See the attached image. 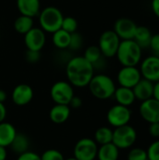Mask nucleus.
<instances>
[{
    "label": "nucleus",
    "mask_w": 159,
    "mask_h": 160,
    "mask_svg": "<svg viewBox=\"0 0 159 160\" xmlns=\"http://www.w3.org/2000/svg\"><path fill=\"white\" fill-rule=\"evenodd\" d=\"M66 74L68 82L72 86L82 88L88 86L95 75V68L83 56H75L67 61Z\"/></svg>",
    "instance_id": "nucleus-1"
},
{
    "label": "nucleus",
    "mask_w": 159,
    "mask_h": 160,
    "mask_svg": "<svg viewBox=\"0 0 159 160\" xmlns=\"http://www.w3.org/2000/svg\"><path fill=\"white\" fill-rule=\"evenodd\" d=\"M142 50L134 39L121 40L115 56L123 67H137L142 60Z\"/></svg>",
    "instance_id": "nucleus-2"
},
{
    "label": "nucleus",
    "mask_w": 159,
    "mask_h": 160,
    "mask_svg": "<svg viewBox=\"0 0 159 160\" xmlns=\"http://www.w3.org/2000/svg\"><path fill=\"white\" fill-rule=\"evenodd\" d=\"M91 94L97 99H108L113 97L116 86L113 80L105 74L94 75L88 84Z\"/></svg>",
    "instance_id": "nucleus-3"
},
{
    "label": "nucleus",
    "mask_w": 159,
    "mask_h": 160,
    "mask_svg": "<svg viewBox=\"0 0 159 160\" xmlns=\"http://www.w3.org/2000/svg\"><path fill=\"white\" fill-rule=\"evenodd\" d=\"M64 15L62 11L56 7H47L40 10L38 14V20L40 28L45 33H54L61 29Z\"/></svg>",
    "instance_id": "nucleus-4"
},
{
    "label": "nucleus",
    "mask_w": 159,
    "mask_h": 160,
    "mask_svg": "<svg viewBox=\"0 0 159 160\" xmlns=\"http://www.w3.org/2000/svg\"><path fill=\"white\" fill-rule=\"evenodd\" d=\"M137 140V131L129 124L115 128L112 135V143L118 149H128Z\"/></svg>",
    "instance_id": "nucleus-5"
},
{
    "label": "nucleus",
    "mask_w": 159,
    "mask_h": 160,
    "mask_svg": "<svg viewBox=\"0 0 159 160\" xmlns=\"http://www.w3.org/2000/svg\"><path fill=\"white\" fill-rule=\"evenodd\" d=\"M120 42V38L113 30H106L100 35L97 46L103 56L111 58L116 55Z\"/></svg>",
    "instance_id": "nucleus-6"
},
{
    "label": "nucleus",
    "mask_w": 159,
    "mask_h": 160,
    "mask_svg": "<svg viewBox=\"0 0 159 160\" xmlns=\"http://www.w3.org/2000/svg\"><path fill=\"white\" fill-rule=\"evenodd\" d=\"M97 150L98 145L94 139L82 138L76 142L73 155L78 160H95L97 158Z\"/></svg>",
    "instance_id": "nucleus-7"
},
{
    "label": "nucleus",
    "mask_w": 159,
    "mask_h": 160,
    "mask_svg": "<svg viewBox=\"0 0 159 160\" xmlns=\"http://www.w3.org/2000/svg\"><path fill=\"white\" fill-rule=\"evenodd\" d=\"M50 95L55 104L68 105L71 98L75 96L73 86L66 81H59L51 87Z\"/></svg>",
    "instance_id": "nucleus-8"
},
{
    "label": "nucleus",
    "mask_w": 159,
    "mask_h": 160,
    "mask_svg": "<svg viewBox=\"0 0 159 160\" xmlns=\"http://www.w3.org/2000/svg\"><path fill=\"white\" fill-rule=\"evenodd\" d=\"M130 120L131 111L128 107L120 104L112 106L107 112V121L114 128L125 125H128Z\"/></svg>",
    "instance_id": "nucleus-9"
},
{
    "label": "nucleus",
    "mask_w": 159,
    "mask_h": 160,
    "mask_svg": "<svg viewBox=\"0 0 159 160\" xmlns=\"http://www.w3.org/2000/svg\"><path fill=\"white\" fill-rule=\"evenodd\" d=\"M140 71L142 77L152 82H159V57L151 55L146 57L141 63Z\"/></svg>",
    "instance_id": "nucleus-10"
},
{
    "label": "nucleus",
    "mask_w": 159,
    "mask_h": 160,
    "mask_svg": "<svg viewBox=\"0 0 159 160\" xmlns=\"http://www.w3.org/2000/svg\"><path fill=\"white\" fill-rule=\"evenodd\" d=\"M142 78L140 68L137 67H123L117 74V81L120 86L127 88H133Z\"/></svg>",
    "instance_id": "nucleus-11"
},
{
    "label": "nucleus",
    "mask_w": 159,
    "mask_h": 160,
    "mask_svg": "<svg viewBox=\"0 0 159 160\" xmlns=\"http://www.w3.org/2000/svg\"><path fill=\"white\" fill-rule=\"evenodd\" d=\"M46 43V35L41 28L33 27L24 35V44L27 50L40 52Z\"/></svg>",
    "instance_id": "nucleus-12"
},
{
    "label": "nucleus",
    "mask_w": 159,
    "mask_h": 160,
    "mask_svg": "<svg viewBox=\"0 0 159 160\" xmlns=\"http://www.w3.org/2000/svg\"><path fill=\"white\" fill-rule=\"evenodd\" d=\"M140 114L142 119L149 124L159 122V101L154 98L142 101L140 105Z\"/></svg>",
    "instance_id": "nucleus-13"
},
{
    "label": "nucleus",
    "mask_w": 159,
    "mask_h": 160,
    "mask_svg": "<svg viewBox=\"0 0 159 160\" xmlns=\"http://www.w3.org/2000/svg\"><path fill=\"white\" fill-rule=\"evenodd\" d=\"M137 24L134 21L128 18H120L114 22L113 31L120 38L121 40L133 39Z\"/></svg>",
    "instance_id": "nucleus-14"
},
{
    "label": "nucleus",
    "mask_w": 159,
    "mask_h": 160,
    "mask_svg": "<svg viewBox=\"0 0 159 160\" xmlns=\"http://www.w3.org/2000/svg\"><path fill=\"white\" fill-rule=\"evenodd\" d=\"M34 98L32 87L26 83H21L14 87L11 93L12 102L17 106H25L29 104Z\"/></svg>",
    "instance_id": "nucleus-15"
},
{
    "label": "nucleus",
    "mask_w": 159,
    "mask_h": 160,
    "mask_svg": "<svg viewBox=\"0 0 159 160\" xmlns=\"http://www.w3.org/2000/svg\"><path fill=\"white\" fill-rule=\"evenodd\" d=\"M136 99L141 101H144L153 98V91H154V82L142 78L140 82L132 88Z\"/></svg>",
    "instance_id": "nucleus-16"
},
{
    "label": "nucleus",
    "mask_w": 159,
    "mask_h": 160,
    "mask_svg": "<svg viewBox=\"0 0 159 160\" xmlns=\"http://www.w3.org/2000/svg\"><path fill=\"white\" fill-rule=\"evenodd\" d=\"M16 5L21 15L34 18L40 12V0H16Z\"/></svg>",
    "instance_id": "nucleus-17"
},
{
    "label": "nucleus",
    "mask_w": 159,
    "mask_h": 160,
    "mask_svg": "<svg viewBox=\"0 0 159 160\" xmlns=\"http://www.w3.org/2000/svg\"><path fill=\"white\" fill-rule=\"evenodd\" d=\"M70 116V108L68 105L55 104L49 112V117L51 121L54 124L60 125L67 122Z\"/></svg>",
    "instance_id": "nucleus-18"
},
{
    "label": "nucleus",
    "mask_w": 159,
    "mask_h": 160,
    "mask_svg": "<svg viewBox=\"0 0 159 160\" xmlns=\"http://www.w3.org/2000/svg\"><path fill=\"white\" fill-rule=\"evenodd\" d=\"M113 97L115 100L117 101V104H120L126 107H129L136 100L132 88H127V87H123V86H120L115 89Z\"/></svg>",
    "instance_id": "nucleus-19"
},
{
    "label": "nucleus",
    "mask_w": 159,
    "mask_h": 160,
    "mask_svg": "<svg viewBox=\"0 0 159 160\" xmlns=\"http://www.w3.org/2000/svg\"><path fill=\"white\" fill-rule=\"evenodd\" d=\"M16 134V128L12 124L7 122L0 123V146H9Z\"/></svg>",
    "instance_id": "nucleus-20"
},
{
    "label": "nucleus",
    "mask_w": 159,
    "mask_h": 160,
    "mask_svg": "<svg viewBox=\"0 0 159 160\" xmlns=\"http://www.w3.org/2000/svg\"><path fill=\"white\" fill-rule=\"evenodd\" d=\"M119 150L112 142L99 145L97 158L98 160H118Z\"/></svg>",
    "instance_id": "nucleus-21"
},
{
    "label": "nucleus",
    "mask_w": 159,
    "mask_h": 160,
    "mask_svg": "<svg viewBox=\"0 0 159 160\" xmlns=\"http://www.w3.org/2000/svg\"><path fill=\"white\" fill-rule=\"evenodd\" d=\"M29 145H30V142H29L28 137L22 133L17 132V134H16L14 140L12 141L11 144L9 145V147L11 148L12 152H14L15 154H17L19 156L26 151H29L28 150Z\"/></svg>",
    "instance_id": "nucleus-22"
},
{
    "label": "nucleus",
    "mask_w": 159,
    "mask_h": 160,
    "mask_svg": "<svg viewBox=\"0 0 159 160\" xmlns=\"http://www.w3.org/2000/svg\"><path fill=\"white\" fill-rule=\"evenodd\" d=\"M151 38H152V33L150 31V29L146 26L141 25V26H137L135 35L133 39L136 41V43L142 48H146L149 47L150 45V41H151Z\"/></svg>",
    "instance_id": "nucleus-23"
},
{
    "label": "nucleus",
    "mask_w": 159,
    "mask_h": 160,
    "mask_svg": "<svg viewBox=\"0 0 159 160\" xmlns=\"http://www.w3.org/2000/svg\"><path fill=\"white\" fill-rule=\"evenodd\" d=\"M13 25L17 33L25 35L28 31H30L34 27V21H33V18L31 17H28L25 15H20L14 21Z\"/></svg>",
    "instance_id": "nucleus-24"
},
{
    "label": "nucleus",
    "mask_w": 159,
    "mask_h": 160,
    "mask_svg": "<svg viewBox=\"0 0 159 160\" xmlns=\"http://www.w3.org/2000/svg\"><path fill=\"white\" fill-rule=\"evenodd\" d=\"M70 37H71V34H69L68 32L63 29H59L55 31L54 33H52L53 45L60 50L67 49L69 46V42H70Z\"/></svg>",
    "instance_id": "nucleus-25"
},
{
    "label": "nucleus",
    "mask_w": 159,
    "mask_h": 160,
    "mask_svg": "<svg viewBox=\"0 0 159 160\" xmlns=\"http://www.w3.org/2000/svg\"><path fill=\"white\" fill-rule=\"evenodd\" d=\"M112 135L113 130L108 127L98 128L94 135V141L97 143V145H103L110 142H112Z\"/></svg>",
    "instance_id": "nucleus-26"
},
{
    "label": "nucleus",
    "mask_w": 159,
    "mask_h": 160,
    "mask_svg": "<svg viewBox=\"0 0 159 160\" xmlns=\"http://www.w3.org/2000/svg\"><path fill=\"white\" fill-rule=\"evenodd\" d=\"M102 56H103V55H102V53H101V52H100L98 46H97V45L89 46V47L85 50L84 55H83V57H84L88 62H90V63L93 65V67H95V66L101 60Z\"/></svg>",
    "instance_id": "nucleus-27"
},
{
    "label": "nucleus",
    "mask_w": 159,
    "mask_h": 160,
    "mask_svg": "<svg viewBox=\"0 0 159 160\" xmlns=\"http://www.w3.org/2000/svg\"><path fill=\"white\" fill-rule=\"evenodd\" d=\"M77 28H78V22L74 17L71 16L64 17L61 29L68 32L69 34H72L74 32H77Z\"/></svg>",
    "instance_id": "nucleus-28"
},
{
    "label": "nucleus",
    "mask_w": 159,
    "mask_h": 160,
    "mask_svg": "<svg viewBox=\"0 0 159 160\" xmlns=\"http://www.w3.org/2000/svg\"><path fill=\"white\" fill-rule=\"evenodd\" d=\"M147 152L142 148H132L128 155L127 160H147Z\"/></svg>",
    "instance_id": "nucleus-29"
},
{
    "label": "nucleus",
    "mask_w": 159,
    "mask_h": 160,
    "mask_svg": "<svg viewBox=\"0 0 159 160\" xmlns=\"http://www.w3.org/2000/svg\"><path fill=\"white\" fill-rule=\"evenodd\" d=\"M41 160H65L63 154L55 149H48L40 156Z\"/></svg>",
    "instance_id": "nucleus-30"
},
{
    "label": "nucleus",
    "mask_w": 159,
    "mask_h": 160,
    "mask_svg": "<svg viewBox=\"0 0 159 160\" xmlns=\"http://www.w3.org/2000/svg\"><path fill=\"white\" fill-rule=\"evenodd\" d=\"M82 42H83V40H82V35L78 32H74L71 34L68 49L73 50V51H78L82 48Z\"/></svg>",
    "instance_id": "nucleus-31"
},
{
    "label": "nucleus",
    "mask_w": 159,
    "mask_h": 160,
    "mask_svg": "<svg viewBox=\"0 0 159 160\" xmlns=\"http://www.w3.org/2000/svg\"><path fill=\"white\" fill-rule=\"evenodd\" d=\"M146 152L148 160H159V140L152 142Z\"/></svg>",
    "instance_id": "nucleus-32"
},
{
    "label": "nucleus",
    "mask_w": 159,
    "mask_h": 160,
    "mask_svg": "<svg viewBox=\"0 0 159 160\" xmlns=\"http://www.w3.org/2000/svg\"><path fill=\"white\" fill-rule=\"evenodd\" d=\"M25 59L28 63L35 64V63L38 62L40 59V52L27 50L26 53H25Z\"/></svg>",
    "instance_id": "nucleus-33"
},
{
    "label": "nucleus",
    "mask_w": 159,
    "mask_h": 160,
    "mask_svg": "<svg viewBox=\"0 0 159 160\" xmlns=\"http://www.w3.org/2000/svg\"><path fill=\"white\" fill-rule=\"evenodd\" d=\"M17 160H41L40 156L32 151H26L18 156Z\"/></svg>",
    "instance_id": "nucleus-34"
},
{
    "label": "nucleus",
    "mask_w": 159,
    "mask_h": 160,
    "mask_svg": "<svg viewBox=\"0 0 159 160\" xmlns=\"http://www.w3.org/2000/svg\"><path fill=\"white\" fill-rule=\"evenodd\" d=\"M149 47L155 52V55L159 57V33L156 35H152Z\"/></svg>",
    "instance_id": "nucleus-35"
},
{
    "label": "nucleus",
    "mask_w": 159,
    "mask_h": 160,
    "mask_svg": "<svg viewBox=\"0 0 159 160\" xmlns=\"http://www.w3.org/2000/svg\"><path fill=\"white\" fill-rule=\"evenodd\" d=\"M82 98H80V97H78V96H74L72 98H71V100H70V102H69V104H68V106H69V108L71 109H79V108H81L82 107Z\"/></svg>",
    "instance_id": "nucleus-36"
},
{
    "label": "nucleus",
    "mask_w": 159,
    "mask_h": 160,
    "mask_svg": "<svg viewBox=\"0 0 159 160\" xmlns=\"http://www.w3.org/2000/svg\"><path fill=\"white\" fill-rule=\"evenodd\" d=\"M149 133L153 138H159V122L150 124Z\"/></svg>",
    "instance_id": "nucleus-37"
},
{
    "label": "nucleus",
    "mask_w": 159,
    "mask_h": 160,
    "mask_svg": "<svg viewBox=\"0 0 159 160\" xmlns=\"http://www.w3.org/2000/svg\"><path fill=\"white\" fill-rule=\"evenodd\" d=\"M6 116H7V109L4 105V103L0 102V123L4 122Z\"/></svg>",
    "instance_id": "nucleus-38"
},
{
    "label": "nucleus",
    "mask_w": 159,
    "mask_h": 160,
    "mask_svg": "<svg viewBox=\"0 0 159 160\" xmlns=\"http://www.w3.org/2000/svg\"><path fill=\"white\" fill-rule=\"evenodd\" d=\"M152 9L159 18V0H152Z\"/></svg>",
    "instance_id": "nucleus-39"
},
{
    "label": "nucleus",
    "mask_w": 159,
    "mask_h": 160,
    "mask_svg": "<svg viewBox=\"0 0 159 160\" xmlns=\"http://www.w3.org/2000/svg\"><path fill=\"white\" fill-rule=\"evenodd\" d=\"M153 98L159 101V82L154 83V91H153Z\"/></svg>",
    "instance_id": "nucleus-40"
},
{
    "label": "nucleus",
    "mask_w": 159,
    "mask_h": 160,
    "mask_svg": "<svg viewBox=\"0 0 159 160\" xmlns=\"http://www.w3.org/2000/svg\"><path fill=\"white\" fill-rule=\"evenodd\" d=\"M7 157V147L0 146V160H6Z\"/></svg>",
    "instance_id": "nucleus-41"
},
{
    "label": "nucleus",
    "mask_w": 159,
    "mask_h": 160,
    "mask_svg": "<svg viewBox=\"0 0 159 160\" xmlns=\"http://www.w3.org/2000/svg\"><path fill=\"white\" fill-rule=\"evenodd\" d=\"M6 99H7V93L4 90L0 89V102L4 103L6 101Z\"/></svg>",
    "instance_id": "nucleus-42"
},
{
    "label": "nucleus",
    "mask_w": 159,
    "mask_h": 160,
    "mask_svg": "<svg viewBox=\"0 0 159 160\" xmlns=\"http://www.w3.org/2000/svg\"><path fill=\"white\" fill-rule=\"evenodd\" d=\"M65 160H78V159H76V158L73 157V158H67V159L65 158Z\"/></svg>",
    "instance_id": "nucleus-43"
},
{
    "label": "nucleus",
    "mask_w": 159,
    "mask_h": 160,
    "mask_svg": "<svg viewBox=\"0 0 159 160\" xmlns=\"http://www.w3.org/2000/svg\"></svg>",
    "instance_id": "nucleus-44"
},
{
    "label": "nucleus",
    "mask_w": 159,
    "mask_h": 160,
    "mask_svg": "<svg viewBox=\"0 0 159 160\" xmlns=\"http://www.w3.org/2000/svg\"><path fill=\"white\" fill-rule=\"evenodd\" d=\"M147 160H148V159H147Z\"/></svg>",
    "instance_id": "nucleus-45"
}]
</instances>
